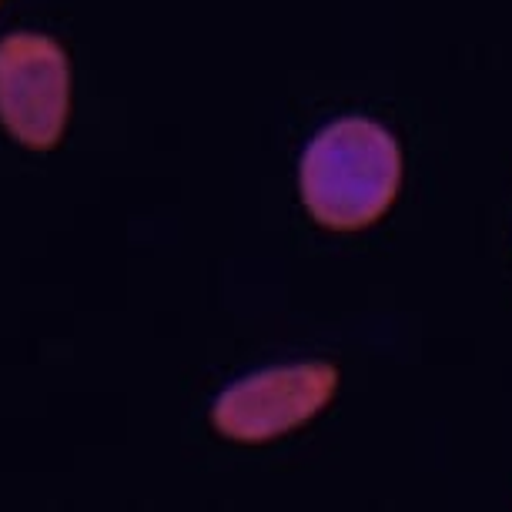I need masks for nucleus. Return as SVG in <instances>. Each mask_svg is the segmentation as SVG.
<instances>
[{
    "label": "nucleus",
    "mask_w": 512,
    "mask_h": 512,
    "mask_svg": "<svg viewBox=\"0 0 512 512\" xmlns=\"http://www.w3.org/2000/svg\"><path fill=\"white\" fill-rule=\"evenodd\" d=\"M402 185L399 144L369 118L328 124L302 154L298 188L318 225L359 231L392 208Z\"/></svg>",
    "instance_id": "1"
},
{
    "label": "nucleus",
    "mask_w": 512,
    "mask_h": 512,
    "mask_svg": "<svg viewBox=\"0 0 512 512\" xmlns=\"http://www.w3.org/2000/svg\"><path fill=\"white\" fill-rule=\"evenodd\" d=\"M71 108L67 54L54 37L7 34L0 41V124L34 151L61 141Z\"/></svg>",
    "instance_id": "2"
},
{
    "label": "nucleus",
    "mask_w": 512,
    "mask_h": 512,
    "mask_svg": "<svg viewBox=\"0 0 512 512\" xmlns=\"http://www.w3.org/2000/svg\"><path fill=\"white\" fill-rule=\"evenodd\" d=\"M335 389L338 372L325 362L262 369L218 395L211 422L235 442H268L315 419Z\"/></svg>",
    "instance_id": "3"
}]
</instances>
